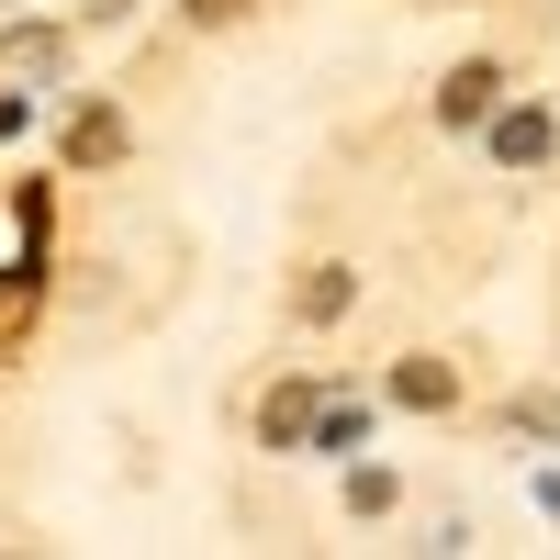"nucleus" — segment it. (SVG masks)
<instances>
[{"label": "nucleus", "mask_w": 560, "mask_h": 560, "mask_svg": "<svg viewBox=\"0 0 560 560\" xmlns=\"http://www.w3.org/2000/svg\"><path fill=\"white\" fill-rule=\"evenodd\" d=\"M191 12H202V23H224V12H236V0H191Z\"/></svg>", "instance_id": "nucleus-3"}, {"label": "nucleus", "mask_w": 560, "mask_h": 560, "mask_svg": "<svg viewBox=\"0 0 560 560\" xmlns=\"http://www.w3.org/2000/svg\"><path fill=\"white\" fill-rule=\"evenodd\" d=\"M493 90H504L493 68H459V79L438 90V124H482V113H493Z\"/></svg>", "instance_id": "nucleus-1"}, {"label": "nucleus", "mask_w": 560, "mask_h": 560, "mask_svg": "<svg viewBox=\"0 0 560 560\" xmlns=\"http://www.w3.org/2000/svg\"><path fill=\"white\" fill-rule=\"evenodd\" d=\"M493 158H504V168H538V158H549V113H504V124H493Z\"/></svg>", "instance_id": "nucleus-2"}]
</instances>
